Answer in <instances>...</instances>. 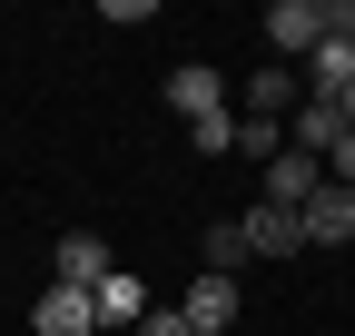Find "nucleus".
<instances>
[{
  "label": "nucleus",
  "mask_w": 355,
  "mask_h": 336,
  "mask_svg": "<svg viewBox=\"0 0 355 336\" xmlns=\"http://www.w3.org/2000/svg\"><path fill=\"white\" fill-rule=\"evenodd\" d=\"M257 40H266V50H277V60H316V40H326V0H266V20H257Z\"/></svg>",
  "instance_id": "nucleus-1"
},
{
  "label": "nucleus",
  "mask_w": 355,
  "mask_h": 336,
  "mask_svg": "<svg viewBox=\"0 0 355 336\" xmlns=\"http://www.w3.org/2000/svg\"><path fill=\"white\" fill-rule=\"evenodd\" d=\"M316 188H326V168H316V158H296V149L257 168V208H286V218H306V198H316Z\"/></svg>",
  "instance_id": "nucleus-2"
},
{
  "label": "nucleus",
  "mask_w": 355,
  "mask_h": 336,
  "mask_svg": "<svg viewBox=\"0 0 355 336\" xmlns=\"http://www.w3.org/2000/svg\"><path fill=\"white\" fill-rule=\"evenodd\" d=\"M30 336H99V297L89 287H40V307H30Z\"/></svg>",
  "instance_id": "nucleus-3"
},
{
  "label": "nucleus",
  "mask_w": 355,
  "mask_h": 336,
  "mask_svg": "<svg viewBox=\"0 0 355 336\" xmlns=\"http://www.w3.org/2000/svg\"><path fill=\"white\" fill-rule=\"evenodd\" d=\"M168 109L198 129V119H217V109H227V79H217L207 60H178V69H168Z\"/></svg>",
  "instance_id": "nucleus-4"
},
{
  "label": "nucleus",
  "mask_w": 355,
  "mask_h": 336,
  "mask_svg": "<svg viewBox=\"0 0 355 336\" xmlns=\"http://www.w3.org/2000/svg\"><path fill=\"white\" fill-rule=\"evenodd\" d=\"M336 139H345V109H336V99H296V119H286V149L326 168V158H336Z\"/></svg>",
  "instance_id": "nucleus-5"
},
{
  "label": "nucleus",
  "mask_w": 355,
  "mask_h": 336,
  "mask_svg": "<svg viewBox=\"0 0 355 336\" xmlns=\"http://www.w3.org/2000/svg\"><path fill=\"white\" fill-rule=\"evenodd\" d=\"M178 307H188V326H198V336H227V326H237V277H207V267H198Z\"/></svg>",
  "instance_id": "nucleus-6"
},
{
  "label": "nucleus",
  "mask_w": 355,
  "mask_h": 336,
  "mask_svg": "<svg viewBox=\"0 0 355 336\" xmlns=\"http://www.w3.org/2000/svg\"><path fill=\"white\" fill-rule=\"evenodd\" d=\"M306 247H355V188H316L306 198Z\"/></svg>",
  "instance_id": "nucleus-7"
},
{
  "label": "nucleus",
  "mask_w": 355,
  "mask_h": 336,
  "mask_svg": "<svg viewBox=\"0 0 355 336\" xmlns=\"http://www.w3.org/2000/svg\"><path fill=\"white\" fill-rule=\"evenodd\" d=\"M247 258H306V218H286V208H247Z\"/></svg>",
  "instance_id": "nucleus-8"
},
{
  "label": "nucleus",
  "mask_w": 355,
  "mask_h": 336,
  "mask_svg": "<svg viewBox=\"0 0 355 336\" xmlns=\"http://www.w3.org/2000/svg\"><path fill=\"white\" fill-rule=\"evenodd\" d=\"M109 267H119V258H109L89 228H69V237H60V258H50V277H60V287H89V297H99V277H109Z\"/></svg>",
  "instance_id": "nucleus-9"
},
{
  "label": "nucleus",
  "mask_w": 355,
  "mask_h": 336,
  "mask_svg": "<svg viewBox=\"0 0 355 336\" xmlns=\"http://www.w3.org/2000/svg\"><path fill=\"white\" fill-rule=\"evenodd\" d=\"M355 90V40H316V60H306V99H345Z\"/></svg>",
  "instance_id": "nucleus-10"
},
{
  "label": "nucleus",
  "mask_w": 355,
  "mask_h": 336,
  "mask_svg": "<svg viewBox=\"0 0 355 336\" xmlns=\"http://www.w3.org/2000/svg\"><path fill=\"white\" fill-rule=\"evenodd\" d=\"M296 99H306V79H296L286 60H266V69L247 79V119H296Z\"/></svg>",
  "instance_id": "nucleus-11"
},
{
  "label": "nucleus",
  "mask_w": 355,
  "mask_h": 336,
  "mask_svg": "<svg viewBox=\"0 0 355 336\" xmlns=\"http://www.w3.org/2000/svg\"><path fill=\"white\" fill-rule=\"evenodd\" d=\"M148 307H158V297H148V277H128V267L99 277V336H109V326H139Z\"/></svg>",
  "instance_id": "nucleus-12"
},
{
  "label": "nucleus",
  "mask_w": 355,
  "mask_h": 336,
  "mask_svg": "<svg viewBox=\"0 0 355 336\" xmlns=\"http://www.w3.org/2000/svg\"><path fill=\"white\" fill-rule=\"evenodd\" d=\"M237 267H247V228L217 218V228H207V277H237Z\"/></svg>",
  "instance_id": "nucleus-13"
},
{
  "label": "nucleus",
  "mask_w": 355,
  "mask_h": 336,
  "mask_svg": "<svg viewBox=\"0 0 355 336\" xmlns=\"http://www.w3.org/2000/svg\"><path fill=\"white\" fill-rule=\"evenodd\" d=\"M237 158H286V119H237Z\"/></svg>",
  "instance_id": "nucleus-14"
},
{
  "label": "nucleus",
  "mask_w": 355,
  "mask_h": 336,
  "mask_svg": "<svg viewBox=\"0 0 355 336\" xmlns=\"http://www.w3.org/2000/svg\"><path fill=\"white\" fill-rule=\"evenodd\" d=\"M188 149H198V158H227V149H237V109H217V119H198V129H188Z\"/></svg>",
  "instance_id": "nucleus-15"
},
{
  "label": "nucleus",
  "mask_w": 355,
  "mask_h": 336,
  "mask_svg": "<svg viewBox=\"0 0 355 336\" xmlns=\"http://www.w3.org/2000/svg\"><path fill=\"white\" fill-rule=\"evenodd\" d=\"M128 336H198V326H188V307H148L139 326H128Z\"/></svg>",
  "instance_id": "nucleus-16"
},
{
  "label": "nucleus",
  "mask_w": 355,
  "mask_h": 336,
  "mask_svg": "<svg viewBox=\"0 0 355 336\" xmlns=\"http://www.w3.org/2000/svg\"><path fill=\"white\" fill-rule=\"evenodd\" d=\"M99 20L109 30H139V20H158V0H99Z\"/></svg>",
  "instance_id": "nucleus-17"
},
{
  "label": "nucleus",
  "mask_w": 355,
  "mask_h": 336,
  "mask_svg": "<svg viewBox=\"0 0 355 336\" xmlns=\"http://www.w3.org/2000/svg\"><path fill=\"white\" fill-rule=\"evenodd\" d=\"M326 178H336V188H355V129L336 139V158H326Z\"/></svg>",
  "instance_id": "nucleus-18"
},
{
  "label": "nucleus",
  "mask_w": 355,
  "mask_h": 336,
  "mask_svg": "<svg viewBox=\"0 0 355 336\" xmlns=\"http://www.w3.org/2000/svg\"><path fill=\"white\" fill-rule=\"evenodd\" d=\"M326 30H336V40H355V0H326Z\"/></svg>",
  "instance_id": "nucleus-19"
},
{
  "label": "nucleus",
  "mask_w": 355,
  "mask_h": 336,
  "mask_svg": "<svg viewBox=\"0 0 355 336\" xmlns=\"http://www.w3.org/2000/svg\"><path fill=\"white\" fill-rule=\"evenodd\" d=\"M336 109H345V129H355V90H345V99H336Z\"/></svg>",
  "instance_id": "nucleus-20"
}]
</instances>
